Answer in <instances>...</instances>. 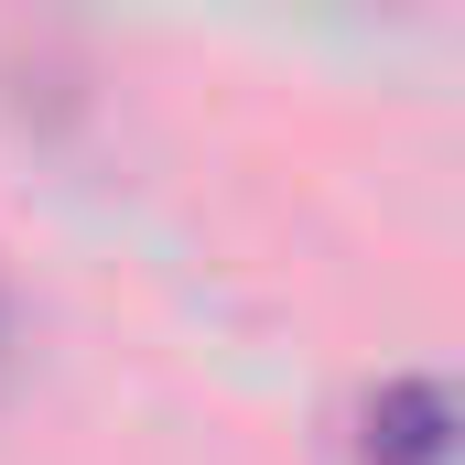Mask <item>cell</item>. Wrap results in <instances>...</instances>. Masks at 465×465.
Listing matches in <instances>:
<instances>
[{"instance_id": "obj_2", "label": "cell", "mask_w": 465, "mask_h": 465, "mask_svg": "<svg viewBox=\"0 0 465 465\" xmlns=\"http://www.w3.org/2000/svg\"><path fill=\"white\" fill-rule=\"evenodd\" d=\"M0 325H11V314H0Z\"/></svg>"}, {"instance_id": "obj_1", "label": "cell", "mask_w": 465, "mask_h": 465, "mask_svg": "<svg viewBox=\"0 0 465 465\" xmlns=\"http://www.w3.org/2000/svg\"><path fill=\"white\" fill-rule=\"evenodd\" d=\"M357 455L368 465H444L455 455V401L444 379H379L357 411Z\"/></svg>"}]
</instances>
